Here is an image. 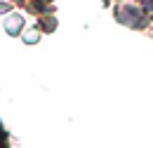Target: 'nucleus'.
<instances>
[{
    "mask_svg": "<svg viewBox=\"0 0 153 148\" xmlns=\"http://www.w3.org/2000/svg\"><path fill=\"white\" fill-rule=\"evenodd\" d=\"M21 24H24L21 17H10L7 21H5V28H7V33H10V36H17V33H19V28H21Z\"/></svg>",
    "mask_w": 153,
    "mask_h": 148,
    "instance_id": "2",
    "label": "nucleus"
},
{
    "mask_svg": "<svg viewBox=\"0 0 153 148\" xmlns=\"http://www.w3.org/2000/svg\"><path fill=\"white\" fill-rule=\"evenodd\" d=\"M118 19H120L123 24H127V26H134V28H141V26H144V17H141L134 7H123V10H118Z\"/></svg>",
    "mask_w": 153,
    "mask_h": 148,
    "instance_id": "1",
    "label": "nucleus"
},
{
    "mask_svg": "<svg viewBox=\"0 0 153 148\" xmlns=\"http://www.w3.org/2000/svg\"><path fill=\"white\" fill-rule=\"evenodd\" d=\"M144 5H146L149 10H153V0H144Z\"/></svg>",
    "mask_w": 153,
    "mask_h": 148,
    "instance_id": "3",
    "label": "nucleus"
}]
</instances>
